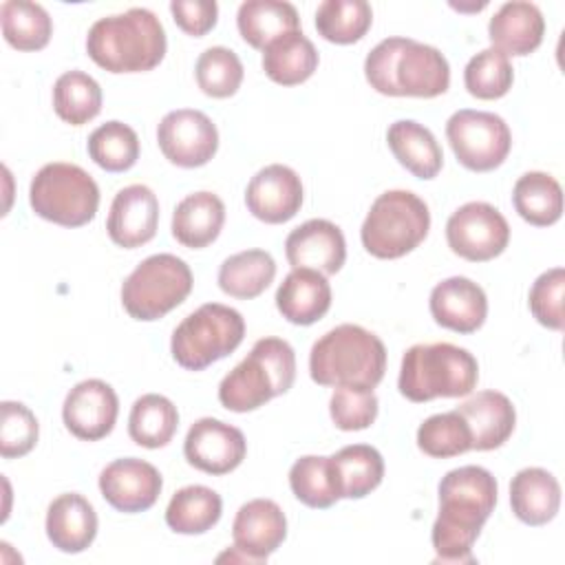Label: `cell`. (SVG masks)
Instances as JSON below:
<instances>
[{
	"mask_svg": "<svg viewBox=\"0 0 565 565\" xmlns=\"http://www.w3.org/2000/svg\"><path fill=\"white\" fill-rule=\"evenodd\" d=\"M545 33V20L536 4L512 0L499 7L490 18L488 38L494 49L510 55H530L539 49Z\"/></svg>",
	"mask_w": 565,
	"mask_h": 565,
	"instance_id": "23",
	"label": "cell"
},
{
	"mask_svg": "<svg viewBox=\"0 0 565 565\" xmlns=\"http://www.w3.org/2000/svg\"><path fill=\"white\" fill-rule=\"evenodd\" d=\"M192 271L174 254H152L121 285V305L135 320L152 322L179 307L192 291Z\"/></svg>",
	"mask_w": 565,
	"mask_h": 565,
	"instance_id": "10",
	"label": "cell"
},
{
	"mask_svg": "<svg viewBox=\"0 0 565 565\" xmlns=\"http://www.w3.org/2000/svg\"><path fill=\"white\" fill-rule=\"evenodd\" d=\"M276 276V260L265 249H245L232 254L218 267V287L223 294L241 300L260 296Z\"/></svg>",
	"mask_w": 565,
	"mask_h": 565,
	"instance_id": "32",
	"label": "cell"
},
{
	"mask_svg": "<svg viewBox=\"0 0 565 565\" xmlns=\"http://www.w3.org/2000/svg\"><path fill=\"white\" fill-rule=\"evenodd\" d=\"M53 110L71 126H82L95 119L102 110L99 84L84 71L62 73L53 86Z\"/></svg>",
	"mask_w": 565,
	"mask_h": 565,
	"instance_id": "37",
	"label": "cell"
},
{
	"mask_svg": "<svg viewBox=\"0 0 565 565\" xmlns=\"http://www.w3.org/2000/svg\"><path fill=\"white\" fill-rule=\"evenodd\" d=\"M318 68V51L302 31L285 33L263 49V71L280 86L307 82Z\"/></svg>",
	"mask_w": 565,
	"mask_h": 565,
	"instance_id": "30",
	"label": "cell"
},
{
	"mask_svg": "<svg viewBox=\"0 0 565 565\" xmlns=\"http://www.w3.org/2000/svg\"><path fill=\"white\" fill-rule=\"evenodd\" d=\"M2 35L18 51H40L49 44L53 22L46 9L29 0H7L0 7Z\"/></svg>",
	"mask_w": 565,
	"mask_h": 565,
	"instance_id": "36",
	"label": "cell"
},
{
	"mask_svg": "<svg viewBox=\"0 0 565 565\" xmlns=\"http://www.w3.org/2000/svg\"><path fill=\"white\" fill-rule=\"evenodd\" d=\"M218 563H223V561H241V563H258L254 556H249V554H245L243 550H238L236 545L232 547V550H227V552H223L218 558H216Z\"/></svg>",
	"mask_w": 565,
	"mask_h": 565,
	"instance_id": "48",
	"label": "cell"
},
{
	"mask_svg": "<svg viewBox=\"0 0 565 565\" xmlns=\"http://www.w3.org/2000/svg\"><path fill=\"white\" fill-rule=\"evenodd\" d=\"M479 380V364L468 349L450 342L413 344L399 369L397 388L411 402L470 395Z\"/></svg>",
	"mask_w": 565,
	"mask_h": 565,
	"instance_id": "6",
	"label": "cell"
},
{
	"mask_svg": "<svg viewBox=\"0 0 565 565\" xmlns=\"http://www.w3.org/2000/svg\"><path fill=\"white\" fill-rule=\"evenodd\" d=\"M119 399L110 384L104 380H84L75 384L62 406L64 426L84 441L106 437L117 422Z\"/></svg>",
	"mask_w": 565,
	"mask_h": 565,
	"instance_id": "16",
	"label": "cell"
},
{
	"mask_svg": "<svg viewBox=\"0 0 565 565\" xmlns=\"http://www.w3.org/2000/svg\"><path fill=\"white\" fill-rule=\"evenodd\" d=\"M166 31L143 7L99 18L86 35L88 57L108 73L152 71L166 55Z\"/></svg>",
	"mask_w": 565,
	"mask_h": 565,
	"instance_id": "3",
	"label": "cell"
},
{
	"mask_svg": "<svg viewBox=\"0 0 565 565\" xmlns=\"http://www.w3.org/2000/svg\"><path fill=\"white\" fill-rule=\"evenodd\" d=\"M512 203L523 221L536 227H547L563 214V190L547 172H525L514 183Z\"/></svg>",
	"mask_w": 565,
	"mask_h": 565,
	"instance_id": "33",
	"label": "cell"
},
{
	"mask_svg": "<svg viewBox=\"0 0 565 565\" xmlns=\"http://www.w3.org/2000/svg\"><path fill=\"white\" fill-rule=\"evenodd\" d=\"M225 223V205L214 192L188 194L172 214V236L190 249L207 247L221 234Z\"/></svg>",
	"mask_w": 565,
	"mask_h": 565,
	"instance_id": "27",
	"label": "cell"
},
{
	"mask_svg": "<svg viewBox=\"0 0 565 565\" xmlns=\"http://www.w3.org/2000/svg\"><path fill=\"white\" fill-rule=\"evenodd\" d=\"M46 536L60 552H84L97 536L95 508L77 492L60 494L46 510Z\"/></svg>",
	"mask_w": 565,
	"mask_h": 565,
	"instance_id": "24",
	"label": "cell"
},
{
	"mask_svg": "<svg viewBox=\"0 0 565 565\" xmlns=\"http://www.w3.org/2000/svg\"><path fill=\"white\" fill-rule=\"evenodd\" d=\"M285 254L294 269H316L331 276L347 260V243L342 230L327 218H311L289 232Z\"/></svg>",
	"mask_w": 565,
	"mask_h": 565,
	"instance_id": "19",
	"label": "cell"
},
{
	"mask_svg": "<svg viewBox=\"0 0 565 565\" xmlns=\"http://www.w3.org/2000/svg\"><path fill=\"white\" fill-rule=\"evenodd\" d=\"M33 212L62 227H82L90 223L99 207V188L79 166L53 161L42 166L29 188Z\"/></svg>",
	"mask_w": 565,
	"mask_h": 565,
	"instance_id": "8",
	"label": "cell"
},
{
	"mask_svg": "<svg viewBox=\"0 0 565 565\" xmlns=\"http://www.w3.org/2000/svg\"><path fill=\"white\" fill-rule=\"evenodd\" d=\"M417 446L424 455L448 459L472 450V435L466 419L457 411L437 413L417 428Z\"/></svg>",
	"mask_w": 565,
	"mask_h": 565,
	"instance_id": "41",
	"label": "cell"
},
{
	"mask_svg": "<svg viewBox=\"0 0 565 565\" xmlns=\"http://www.w3.org/2000/svg\"><path fill=\"white\" fill-rule=\"evenodd\" d=\"M183 455L188 463L201 472L227 475L243 463L247 441L236 426L214 417H201L185 435Z\"/></svg>",
	"mask_w": 565,
	"mask_h": 565,
	"instance_id": "14",
	"label": "cell"
},
{
	"mask_svg": "<svg viewBox=\"0 0 565 565\" xmlns=\"http://www.w3.org/2000/svg\"><path fill=\"white\" fill-rule=\"evenodd\" d=\"M296 380V355L282 338H260L249 355L218 384V402L234 413H247L282 395Z\"/></svg>",
	"mask_w": 565,
	"mask_h": 565,
	"instance_id": "5",
	"label": "cell"
},
{
	"mask_svg": "<svg viewBox=\"0 0 565 565\" xmlns=\"http://www.w3.org/2000/svg\"><path fill=\"white\" fill-rule=\"evenodd\" d=\"M245 203L252 216L263 223H287L300 212L302 181L289 166H265L247 183Z\"/></svg>",
	"mask_w": 565,
	"mask_h": 565,
	"instance_id": "17",
	"label": "cell"
},
{
	"mask_svg": "<svg viewBox=\"0 0 565 565\" xmlns=\"http://www.w3.org/2000/svg\"><path fill=\"white\" fill-rule=\"evenodd\" d=\"M512 62L494 46L472 55L463 68L466 90L477 99H499L512 88Z\"/></svg>",
	"mask_w": 565,
	"mask_h": 565,
	"instance_id": "42",
	"label": "cell"
},
{
	"mask_svg": "<svg viewBox=\"0 0 565 565\" xmlns=\"http://www.w3.org/2000/svg\"><path fill=\"white\" fill-rule=\"evenodd\" d=\"M236 26L249 46L263 51L271 40L291 31H300V18L296 7L289 2L247 0L238 7Z\"/></svg>",
	"mask_w": 565,
	"mask_h": 565,
	"instance_id": "31",
	"label": "cell"
},
{
	"mask_svg": "<svg viewBox=\"0 0 565 565\" xmlns=\"http://www.w3.org/2000/svg\"><path fill=\"white\" fill-rule=\"evenodd\" d=\"M510 505L519 521L545 525L561 508V486L556 477L543 468H523L512 477Z\"/></svg>",
	"mask_w": 565,
	"mask_h": 565,
	"instance_id": "26",
	"label": "cell"
},
{
	"mask_svg": "<svg viewBox=\"0 0 565 565\" xmlns=\"http://www.w3.org/2000/svg\"><path fill=\"white\" fill-rule=\"evenodd\" d=\"M159 225V201L157 194L141 183L121 188L108 212L106 230L115 245L135 249L154 238Z\"/></svg>",
	"mask_w": 565,
	"mask_h": 565,
	"instance_id": "18",
	"label": "cell"
},
{
	"mask_svg": "<svg viewBox=\"0 0 565 565\" xmlns=\"http://www.w3.org/2000/svg\"><path fill=\"white\" fill-rule=\"evenodd\" d=\"M384 371V342L360 324H338L316 340L309 353V373L320 386L375 388Z\"/></svg>",
	"mask_w": 565,
	"mask_h": 565,
	"instance_id": "4",
	"label": "cell"
},
{
	"mask_svg": "<svg viewBox=\"0 0 565 565\" xmlns=\"http://www.w3.org/2000/svg\"><path fill=\"white\" fill-rule=\"evenodd\" d=\"M448 247L472 263L497 258L510 243L505 216L490 203L470 201L457 207L446 223Z\"/></svg>",
	"mask_w": 565,
	"mask_h": 565,
	"instance_id": "12",
	"label": "cell"
},
{
	"mask_svg": "<svg viewBox=\"0 0 565 565\" xmlns=\"http://www.w3.org/2000/svg\"><path fill=\"white\" fill-rule=\"evenodd\" d=\"M163 157L179 168L205 166L218 150V130L212 119L194 108L170 110L157 128Z\"/></svg>",
	"mask_w": 565,
	"mask_h": 565,
	"instance_id": "13",
	"label": "cell"
},
{
	"mask_svg": "<svg viewBox=\"0 0 565 565\" xmlns=\"http://www.w3.org/2000/svg\"><path fill=\"white\" fill-rule=\"evenodd\" d=\"M340 499H362L371 494L384 477V459L369 444H351L329 457Z\"/></svg>",
	"mask_w": 565,
	"mask_h": 565,
	"instance_id": "28",
	"label": "cell"
},
{
	"mask_svg": "<svg viewBox=\"0 0 565 565\" xmlns=\"http://www.w3.org/2000/svg\"><path fill=\"white\" fill-rule=\"evenodd\" d=\"M428 305L435 322L457 333L477 331L488 316L486 291L466 276H452L437 282Z\"/></svg>",
	"mask_w": 565,
	"mask_h": 565,
	"instance_id": "20",
	"label": "cell"
},
{
	"mask_svg": "<svg viewBox=\"0 0 565 565\" xmlns=\"http://www.w3.org/2000/svg\"><path fill=\"white\" fill-rule=\"evenodd\" d=\"M371 88L391 97H437L448 90L450 66L444 53L411 38H386L364 60Z\"/></svg>",
	"mask_w": 565,
	"mask_h": 565,
	"instance_id": "2",
	"label": "cell"
},
{
	"mask_svg": "<svg viewBox=\"0 0 565 565\" xmlns=\"http://www.w3.org/2000/svg\"><path fill=\"white\" fill-rule=\"evenodd\" d=\"M446 137L457 161L472 172L499 168L510 148L512 132L508 124L488 110H457L446 121Z\"/></svg>",
	"mask_w": 565,
	"mask_h": 565,
	"instance_id": "11",
	"label": "cell"
},
{
	"mask_svg": "<svg viewBox=\"0 0 565 565\" xmlns=\"http://www.w3.org/2000/svg\"><path fill=\"white\" fill-rule=\"evenodd\" d=\"M497 505V479L481 466H461L439 481V514L430 530L435 563H475L472 545Z\"/></svg>",
	"mask_w": 565,
	"mask_h": 565,
	"instance_id": "1",
	"label": "cell"
},
{
	"mask_svg": "<svg viewBox=\"0 0 565 565\" xmlns=\"http://www.w3.org/2000/svg\"><path fill=\"white\" fill-rule=\"evenodd\" d=\"M276 307L291 324H313L331 307V287L316 269H291L276 291Z\"/></svg>",
	"mask_w": 565,
	"mask_h": 565,
	"instance_id": "25",
	"label": "cell"
},
{
	"mask_svg": "<svg viewBox=\"0 0 565 565\" xmlns=\"http://www.w3.org/2000/svg\"><path fill=\"white\" fill-rule=\"evenodd\" d=\"M563 291H565L563 267H552L534 280L527 302L539 324L554 331L563 329Z\"/></svg>",
	"mask_w": 565,
	"mask_h": 565,
	"instance_id": "46",
	"label": "cell"
},
{
	"mask_svg": "<svg viewBox=\"0 0 565 565\" xmlns=\"http://www.w3.org/2000/svg\"><path fill=\"white\" fill-rule=\"evenodd\" d=\"M455 411L470 428L472 450H494L503 446L516 424V411L510 397L499 391H479Z\"/></svg>",
	"mask_w": 565,
	"mask_h": 565,
	"instance_id": "22",
	"label": "cell"
},
{
	"mask_svg": "<svg viewBox=\"0 0 565 565\" xmlns=\"http://www.w3.org/2000/svg\"><path fill=\"white\" fill-rule=\"evenodd\" d=\"M289 488L300 503L313 510H327L340 499L329 457L322 455H305L296 459L289 470Z\"/></svg>",
	"mask_w": 565,
	"mask_h": 565,
	"instance_id": "40",
	"label": "cell"
},
{
	"mask_svg": "<svg viewBox=\"0 0 565 565\" xmlns=\"http://www.w3.org/2000/svg\"><path fill=\"white\" fill-rule=\"evenodd\" d=\"M196 84L199 88L216 99L232 97L243 82V64L232 49L210 46L196 60Z\"/></svg>",
	"mask_w": 565,
	"mask_h": 565,
	"instance_id": "43",
	"label": "cell"
},
{
	"mask_svg": "<svg viewBox=\"0 0 565 565\" xmlns=\"http://www.w3.org/2000/svg\"><path fill=\"white\" fill-rule=\"evenodd\" d=\"M177 426V406L166 395L146 393L135 399L128 417V435L137 446L163 448L172 441Z\"/></svg>",
	"mask_w": 565,
	"mask_h": 565,
	"instance_id": "35",
	"label": "cell"
},
{
	"mask_svg": "<svg viewBox=\"0 0 565 565\" xmlns=\"http://www.w3.org/2000/svg\"><path fill=\"white\" fill-rule=\"evenodd\" d=\"M38 419L20 402L0 404V455L4 459L24 457L38 444Z\"/></svg>",
	"mask_w": 565,
	"mask_h": 565,
	"instance_id": "44",
	"label": "cell"
},
{
	"mask_svg": "<svg viewBox=\"0 0 565 565\" xmlns=\"http://www.w3.org/2000/svg\"><path fill=\"white\" fill-rule=\"evenodd\" d=\"M428 230V205L408 190H388L373 201L360 238L371 256L393 260L413 252Z\"/></svg>",
	"mask_w": 565,
	"mask_h": 565,
	"instance_id": "7",
	"label": "cell"
},
{
	"mask_svg": "<svg viewBox=\"0 0 565 565\" xmlns=\"http://www.w3.org/2000/svg\"><path fill=\"white\" fill-rule=\"evenodd\" d=\"M163 479L159 470L137 457L110 461L99 475L102 497L119 512L135 514L152 508L161 494Z\"/></svg>",
	"mask_w": 565,
	"mask_h": 565,
	"instance_id": "15",
	"label": "cell"
},
{
	"mask_svg": "<svg viewBox=\"0 0 565 565\" xmlns=\"http://www.w3.org/2000/svg\"><path fill=\"white\" fill-rule=\"evenodd\" d=\"M386 141L393 157L417 179H433L439 174L444 154L435 135L426 126L413 119H399L391 124Z\"/></svg>",
	"mask_w": 565,
	"mask_h": 565,
	"instance_id": "29",
	"label": "cell"
},
{
	"mask_svg": "<svg viewBox=\"0 0 565 565\" xmlns=\"http://www.w3.org/2000/svg\"><path fill=\"white\" fill-rule=\"evenodd\" d=\"M373 11L366 0H324L316 11L318 33L333 44H353L366 35Z\"/></svg>",
	"mask_w": 565,
	"mask_h": 565,
	"instance_id": "38",
	"label": "cell"
},
{
	"mask_svg": "<svg viewBox=\"0 0 565 565\" xmlns=\"http://www.w3.org/2000/svg\"><path fill=\"white\" fill-rule=\"evenodd\" d=\"M234 545L245 554L265 563L287 536V519L271 499H252L243 503L232 523Z\"/></svg>",
	"mask_w": 565,
	"mask_h": 565,
	"instance_id": "21",
	"label": "cell"
},
{
	"mask_svg": "<svg viewBox=\"0 0 565 565\" xmlns=\"http://www.w3.org/2000/svg\"><path fill=\"white\" fill-rule=\"evenodd\" d=\"M88 157L106 172H126L139 159V137L124 121H106L90 132Z\"/></svg>",
	"mask_w": 565,
	"mask_h": 565,
	"instance_id": "39",
	"label": "cell"
},
{
	"mask_svg": "<svg viewBox=\"0 0 565 565\" xmlns=\"http://www.w3.org/2000/svg\"><path fill=\"white\" fill-rule=\"evenodd\" d=\"M170 11L177 26L194 38L212 31L218 18V4L214 0H172Z\"/></svg>",
	"mask_w": 565,
	"mask_h": 565,
	"instance_id": "47",
	"label": "cell"
},
{
	"mask_svg": "<svg viewBox=\"0 0 565 565\" xmlns=\"http://www.w3.org/2000/svg\"><path fill=\"white\" fill-rule=\"evenodd\" d=\"M243 338L245 320L236 309L221 302H205L177 324L170 351L179 366L203 371L236 351Z\"/></svg>",
	"mask_w": 565,
	"mask_h": 565,
	"instance_id": "9",
	"label": "cell"
},
{
	"mask_svg": "<svg viewBox=\"0 0 565 565\" xmlns=\"http://www.w3.org/2000/svg\"><path fill=\"white\" fill-rule=\"evenodd\" d=\"M221 512L218 492L207 486H185L172 494L166 508V523L177 534H203L218 523Z\"/></svg>",
	"mask_w": 565,
	"mask_h": 565,
	"instance_id": "34",
	"label": "cell"
},
{
	"mask_svg": "<svg viewBox=\"0 0 565 565\" xmlns=\"http://www.w3.org/2000/svg\"><path fill=\"white\" fill-rule=\"evenodd\" d=\"M329 413L340 430H364L377 417V397L373 388L335 386L329 399Z\"/></svg>",
	"mask_w": 565,
	"mask_h": 565,
	"instance_id": "45",
	"label": "cell"
}]
</instances>
